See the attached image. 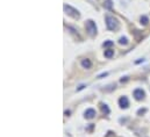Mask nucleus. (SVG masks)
Here are the masks:
<instances>
[{
	"label": "nucleus",
	"mask_w": 150,
	"mask_h": 137,
	"mask_svg": "<svg viewBox=\"0 0 150 137\" xmlns=\"http://www.w3.org/2000/svg\"><path fill=\"white\" fill-rule=\"evenodd\" d=\"M106 26L110 30H115V29H118V21L115 20L113 16L107 15L106 16Z\"/></svg>",
	"instance_id": "f257e3e1"
},
{
	"label": "nucleus",
	"mask_w": 150,
	"mask_h": 137,
	"mask_svg": "<svg viewBox=\"0 0 150 137\" xmlns=\"http://www.w3.org/2000/svg\"><path fill=\"white\" fill-rule=\"evenodd\" d=\"M85 27H86V30L88 31V34L90 35H96L97 34V26H96V23H94L92 20H88L86 21V24H85Z\"/></svg>",
	"instance_id": "f03ea898"
},
{
	"label": "nucleus",
	"mask_w": 150,
	"mask_h": 137,
	"mask_svg": "<svg viewBox=\"0 0 150 137\" xmlns=\"http://www.w3.org/2000/svg\"><path fill=\"white\" fill-rule=\"evenodd\" d=\"M64 10L70 16H74V17H79V12L74 8H72L71 6H68V5H64Z\"/></svg>",
	"instance_id": "7ed1b4c3"
},
{
	"label": "nucleus",
	"mask_w": 150,
	"mask_h": 137,
	"mask_svg": "<svg viewBox=\"0 0 150 137\" xmlns=\"http://www.w3.org/2000/svg\"><path fill=\"white\" fill-rule=\"evenodd\" d=\"M134 97L136 100H142L144 98V92L143 90H141V88H136V90L134 91Z\"/></svg>",
	"instance_id": "20e7f679"
},
{
	"label": "nucleus",
	"mask_w": 150,
	"mask_h": 137,
	"mask_svg": "<svg viewBox=\"0 0 150 137\" xmlns=\"http://www.w3.org/2000/svg\"><path fill=\"white\" fill-rule=\"evenodd\" d=\"M94 115H96V110L93 108H88V109L85 110V117L86 119H93Z\"/></svg>",
	"instance_id": "39448f33"
},
{
	"label": "nucleus",
	"mask_w": 150,
	"mask_h": 137,
	"mask_svg": "<svg viewBox=\"0 0 150 137\" xmlns=\"http://www.w3.org/2000/svg\"><path fill=\"white\" fill-rule=\"evenodd\" d=\"M119 105H120L121 108H127L128 107V99H127L126 97H121L120 99H119Z\"/></svg>",
	"instance_id": "423d86ee"
},
{
	"label": "nucleus",
	"mask_w": 150,
	"mask_h": 137,
	"mask_svg": "<svg viewBox=\"0 0 150 137\" xmlns=\"http://www.w3.org/2000/svg\"><path fill=\"white\" fill-rule=\"evenodd\" d=\"M82 65H83L85 69H90V67H91V62H90V59H84L83 62H82Z\"/></svg>",
	"instance_id": "0eeeda50"
},
{
	"label": "nucleus",
	"mask_w": 150,
	"mask_h": 137,
	"mask_svg": "<svg viewBox=\"0 0 150 137\" xmlns=\"http://www.w3.org/2000/svg\"><path fill=\"white\" fill-rule=\"evenodd\" d=\"M113 55H114V50H112V49L105 50V57H106V58H110Z\"/></svg>",
	"instance_id": "6e6552de"
},
{
	"label": "nucleus",
	"mask_w": 150,
	"mask_h": 137,
	"mask_svg": "<svg viewBox=\"0 0 150 137\" xmlns=\"http://www.w3.org/2000/svg\"><path fill=\"white\" fill-rule=\"evenodd\" d=\"M141 23H142V24H147L148 23V17L143 15V16L141 17Z\"/></svg>",
	"instance_id": "1a4fd4ad"
},
{
	"label": "nucleus",
	"mask_w": 150,
	"mask_h": 137,
	"mask_svg": "<svg viewBox=\"0 0 150 137\" xmlns=\"http://www.w3.org/2000/svg\"><path fill=\"white\" fill-rule=\"evenodd\" d=\"M102 45L105 48H106V47H110V45H113V42H112V41H107V42H105Z\"/></svg>",
	"instance_id": "9d476101"
},
{
	"label": "nucleus",
	"mask_w": 150,
	"mask_h": 137,
	"mask_svg": "<svg viewBox=\"0 0 150 137\" xmlns=\"http://www.w3.org/2000/svg\"><path fill=\"white\" fill-rule=\"evenodd\" d=\"M102 112L104 113H106V114L110 113V109H108V107H107L106 105H102Z\"/></svg>",
	"instance_id": "9b49d317"
},
{
	"label": "nucleus",
	"mask_w": 150,
	"mask_h": 137,
	"mask_svg": "<svg viewBox=\"0 0 150 137\" xmlns=\"http://www.w3.org/2000/svg\"><path fill=\"white\" fill-rule=\"evenodd\" d=\"M128 43V41H127L126 37H121L120 38V44H127Z\"/></svg>",
	"instance_id": "f8f14e48"
},
{
	"label": "nucleus",
	"mask_w": 150,
	"mask_h": 137,
	"mask_svg": "<svg viewBox=\"0 0 150 137\" xmlns=\"http://www.w3.org/2000/svg\"><path fill=\"white\" fill-rule=\"evenodd\" d=\"M106 7L107 8H112V1L110 0H107L106 1Z\"/></svg>",
	"instance_id": "ddd939ff"
}]
</instances>
